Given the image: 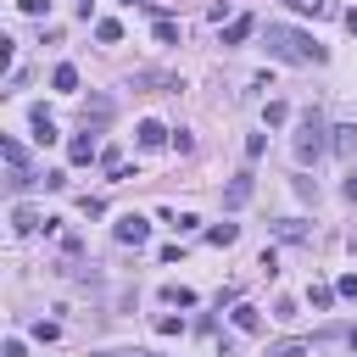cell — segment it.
I'll use <instances>...</instances> for the list:
<instances>
[{"label":"cell","mask_w":357,"mask_h":357,"mask_svg":"<svg viewBox=\"0 0 357 357\" xmlns=\"http://www.w3.org/2000/svg\"><path fill=\"white\" fill-rule=\"evenodd\" d=\"M262 45H268V56H279V61H290V67H318V61H329V50H324L312 33L284 28V22H268Z\"/></svg>","instance_id":"6da1fadb"},{"label":"cell","mask_w":357,"mask_h":357,"mask_svg":"<svg viewBox=\"0 0 357 357\" xmlns=\"http://www.w3.org/2000/svg\"><path fill=\"white\" fill-rule=\"evenodd\" d=\"M329 151V123H324V112L312 106V112H301V128H296V162L307 167V162H318Z\"/></svg>","instance_id":"7a4b0ae2"},{"label":"cell","mask_w":357,"mask_h":357,"mask_svg":"<svg viewBox=\"0 0 357 357\" xmlns=\"http://www.w3.org/2000/svg\"><path fill=\"white\" fill-rule=\"evenodd\" d=\"M0 156H6V184L11 190H28L33 184V167H28V151L17 139H0Z\"/></svg>","instance_id":"3957f363"},{"label":"cell","mask_w":357,"mask_h":357,"mask_svg":"<svg viewBox=\"0 0 357 357\" xmlns=\"http://www.w3.org/2000/svg\"><path fill=\"white\" fill-rule=\"evenodd\" d=\"M67 162H73V167H89V162H100V151H95V128H84V134L67 145Z\"/></svg>","instance_id":"277c9868"},{"label":"cell","mask_w":357,"mask_h":357,"mask_svg":"<svg viewBox=\"0 0 357 357\" xmlns=\"http://www.w3.org/2000/svg\"><path fill=\"white\" fill-rule=\"evenodd\" d=\"M145 234H151V223H145V218H134V212H128V218H117V240H123V245H145Z\"/></svg>","instance_id":"5b68a950"},{"label":"cell","mask_w":357,"mask_h":357,"mask_svg":"<svg viewBox=\"0 0 357 357\" xmlns=\"http://www.w3.org/2000/svg\"><path fill=\"white\" fill-rule=\"evenodd\" d=\"M251 33H257V17H245V11H240V17H229V28H223V45H245Z\"/></svg>","instance_id":"8992f818"},{"label":"cell","mask_w":357,"mask_h":357,"mask_svg":"<svg viewBox=\"0 0 357 357\" xmlns=\"http://www.w3.org/2000/svg\"><path fill=\"white\" fill-rule=\"evenodd\" d=\"M134 139H139V145H145V151H156V145H167V139H173V134H167V128H162V123H156V117H145V123H139V128H134Z\"/></svg>","instance_id":"52a82bcc"},{"label":"cell","mask_w":357,"mask_h":357,"mask_svg":"<svg viewBox=\"0 0 357 357\" xmlns=\"http://www.w3.org/2000/svg\"><path fill=\"white\" fill-rule=\"evenodd\" d=\"M128 84H134V89H178V78H173V73H134Z\"/></svg>","instance_id":"ba28073f"},{"label":"cell","mask_w":357,"mask_h":357,"mask_svg":"<svg viewBox=\"0 0 357 357\" xmlns=\"http://www.w3.org/2000/svg\"><path fill=\"white\" fill-rule=\"evenodd\" d=\"M245 201H251V173H240V178L223 190V206H229V212H234V206H245Z\"/></svg>","instance_id":"9c48e42d"},{"label":"cell","mask_w":357,"mask_h":357,"mask_svg":"<svg viewBox=\"0 0 357 357\" xmlns=\"http://www.w3.org/2000/svg\"><path fill=\"white\" fill-rule=\"evenodd\" d=\"M106 117H112V100H106V95H95V100L84 106V128H100Z\"/></svg>","instance_id":"30bf717a"},{"label":"cell","mask_w":357,"mask_h":357,"mask_svg":"<svg viewBox=\"0 0 357 357\" xmlns=\"http://www.w3.org/2000/svg\"><path fill=\"white\" fill-rule=\"evenodd\" d=\"M329 151L351 156V151H357V128H346V123H340V128H329Z\"/></svg>","instance_id":"8fae6325"},{"label":"cell","mask_w":357,"mask_h":357,"mask_svg":"<svg viewBox=\"0 0 357 357\" xmlns=\"http://www.w3.org/2000/svg\"><path fill=\"white\" fill-rule=\"evenodd\" d=\"M33 139L39 145H56V123L45 117V106H33Z\"/></svg>","instance_id":"7c38bea8"},{"label":"cell","mask_w":357,"mask_h":357,"mask_svg":"<svg viewBox=\"0 0 357 357\" xmlns=\"http://www.w3.org/2000/svg\"><path fill=\"white\" fill-rule=\"evenodd\" d=\"M234 324H240L245 335H257V329H262V312H257L251 301H240V307H234Z\"/></svg>","instance_id":"4fadbf2b"},{"label":"cell","mask_w":357,"mask_h":357,"mask_svg":"<svg viewBox=\"0 0 357 357\" xmlns=\"http://www.w3.org/2000/svg\"><path fill=\"white\" fill-rule=\"evenodd\" d=\"M290 11H301V17H329L335 11V0H284Z\"/></svg>","instance_id":"5bb4252c"},{"label":"cell","mask_w":357,"mask_h":357,"mask_svg":"<svg viewBox=\"0 0 357 357\" xmlns=\"http://www.w3.org/2000/svg\"><path fill=\"white\" fill-rule=\"evenodd\" d=\"M95 39H100V45H117V39H123V22H117V17H100V22H95Z\"/></svg>","instance_id":"9a60e30c"},{"label":"cell","mask_w":357,"mask_h":357,"mask_svg":"<svg viewBox=\"0 0 357 357\" xmlns=\"http://www.w3.org/2000/svg\"><path fill=\"white\" fill-rule=\"evenodd\" d=\"M11 229H17V234H33V229H39V212H33V206H17V212H11Z\"/></svg>","instance_id":"2e32d148"},{"label":"cell","mask_w":357,"mask_h":357,"mask_svg":"<svg viewBox=\"0 0 357 357\" xmlns=\"http://www.w3.org/2000/svg\"><path fill=\"white\" fill-rule=\"evenodd\" d=\"M206 240H212V245H234V240H240V223H212Z\"/></svg>","instance_id":"e0dca14e"},{"label":"cell","mask_w":357,"mask_h":357,"mask_svg":"<svg viewBox=\"0 0 357 357\" xmlns=\"http://www.w3.org/2000/svg\"><path fill=\"white\" fill-rule=\"evenodd\" d=\"M162 301H167V307H195V290H184V284H162Z\"/></svg>","instance_id":"ac0fdd59"},{"label":"cell","mask_w":357,"mask_h":357,"mask_svg":"<svg viewBox=\"0 0 357 357\" xmlns=\"http://www.w3.org/2000/svg\"><path fill=\"white\" fill-rule=\"evenodd\" d=\"M50 84H56V89H78V67H73V61H61V67L50 73Z\"/></svg>","instance_id":"d6986e66"},{"label":"cell","mask_w":357,"mask_h":357,"mask_svg":"<svg viewBox=\"0 0 357 357\" xmlns=\"http://www.w3.org/2000/svg\"><path fill=\"white\" fill-rule=\"evenodd\" d=\"M273 234H279V240H307V223H296V218H279V223H273Z\"/></svg>","instance_id":"ffe728a7"},{"label":"cell","mask_w":357,"mask_h":357,"mask_svg":"<svg viewBox=\"0 0 357 357\" xmlns=\"http://www.w3.org/2000/svg\"><path fill=\"white\" fill-rule=\"evenodd\" d=\"M335 296H340L335 284H312V290H307V301H312L318 312H324V307H335Z\"/></svg>","instance_id":"44dd1931"},{"label":"cell","mask_w":357,"mask_h":357,"mask_svg":"<svg viewBox=\"0 0 357 357\" xmlns=\"http://www.w3.org/2000/svg\"><path fill=\"white\" fill-rule=\"evenodd\" d=\"M156 39H162V45H178V22H173V17H156Z\"/></svg>","instance_id":"7402d4cb"},{"label":"cell","mask_w":357,"mask_h":357,"mask_svg":"<svg viewBox=\"0 0 357 357\" xmlns=\"http://www.w3.org/2000/svg\"><path fill=\"white\" fill-rule=\"evenodd\" d=\"M262 117H268V128H279V123L290 117V106H284V100H268V112H262Z\"/></svg>","instance_id":"603a6c76"},{"label":"cell","mask_w":357,"mask_h":357,"mask_svg":"<svg viewBox=\"0 0 357 357\" xmlns=\"http://www.w3.org/2000/svg\"><path fill=\"white\" fill-rule=\"evenodd\" d=\"M178 329H184V318H173V312H162V318H156V335H178Z\"/></svg>","instance_id":"cb8c5ba5"},{"label":"cell","mask_w":357,"mask_h":357,"mask_svg":"<svg viewBox=\"0 0 357 357\" xmlns=\"http://www.w3.org/2000/svg\"><path fill=\"white\" fill-rule=\"evenodd\" d=\"M262 151H268V134H251V139H245V156H251V162H257V156H262Z\"/></svg>","instance_id":"d4e9b609"},{"label":"cell","mask_w":357,"mask_h":357,"mask_svg":"<svg viewBox=\"0 0 357 357\" xmlns=\"http://www.w3.org/2000/svg\"><path fill=\"white\" fill-rule=\"evenodd\" d=\"M56 335H61V329H56L50 318H39V324H33V340H56Z\"/></svg>","instance_id":"484cf974"},{"label":"cell","mask_w":357,"mask_h":357,"mask_svg":"<svg viewBox=\"0 0 357 357\" xmlns=\"http://www.w3.org/2000/svg\"><path fill=\"white\" fill-rule=\"evenodd\" d=\"M17 6H22L28 17H45V11H50V0H17Z\"/></svg>","instance_id":"4316f807"},{"label":"cell","mask_w":357,"mask_h":357,"mask_svg":"<svg viewBox=\"0 0 357 357\" xmlns=\"http://www.w3.org/2000/svg\"><path fill=\"white\" fill-rule=\"evenodd\" d=\"M335 290H340V296H357V273H346V279H340Z\"/></svg>","instance_id":"83f0119b"},{"label":"cell","mask_w":357,"mask_h":357,"mask_svg":"<svg viewBox=\"0 0 357 357\" xmlns=\"http://www.w3.org/2000/svg\"><path fill=\"white\" fill-rule=\"evenodd\" d=\"M6 357H28V346L22 340H6Z\"/></svg>","instance_id":"f1b7e54d"},{"label":"cell","mask_w":357,"mask_h":357,"mask_svg":"<svg viewBox=\"0 0 357 357\" xmlns=\"http://www.w3.org/2000/svg\"><path fill=\"white\" fill-rule=\"evenodd\" d=\"M340 195H346V201H351V206H357V173H351V178H346V190H340Z\"/></svg>","instance_id":"f546056e"},{"label":"cell","mask_w":357,"mask_h":357,"mask_svg":"<svg viewBox=\"0 0 357 357\" xmlns=\"http://www.w3.org/2000/svg\"><path fill=\"white\" fill-rule=\"evenodd\" d=\"M346 33H357V6H351V11H346Z\"/></svg>","instance_id":"4dcf8cb0"},{"label":"cell","mask_w":357,"mask_h":357,"mask_svg":"<svg viewBox=\"0 0 357 357\" xmlns=\"http://www.w3.org/2000/svg\"><path fill=\"white\" fill-rule=\"evenodd\" d=\"M89 11H95V0H78V17H84V22H89Z\"/></svg>","instance_id":"1f68e13d"},{"label":"cell","mask_w":357,"mask_h":357,"mask_svg":"<svg viewBox=\"0 0 357 357\" xmlns=\"http://www.w3.org/2000/svg\"><path fill=\"white\" fill-rule=\"evenodd\" d=\"M128 357H156V351H128Z\"/></svg>","instance_id":"d6a6232c"},{"label":"cell","mask_w":357,"mask_h":357,"mask_svg":"<svg viewBox=\"0 0 357 357\" xmlns=\"http://www.w3.org/2000/svg\"><path fill=\"white\" fill-rule=\"evenodd\" d=\"M351 351H357V329H351Z\"/></svg>","instance_id":"836d02e7"},{"label":"cell","mask_w":357,"mask_h":357,"mask_svg":"<svg viewBox=\"0 0 357 357\" xmlns=\"http://www.w3.org/2000/svg\"><path fill=\"white\" fill-rule=\"evenodd\" d=\"M128 6H134V0H128Z\"/></svg>","instance_id":"e575fe53"}]
</instances>
